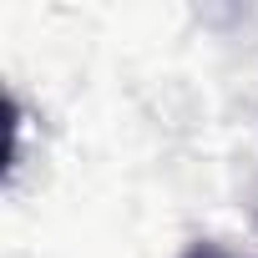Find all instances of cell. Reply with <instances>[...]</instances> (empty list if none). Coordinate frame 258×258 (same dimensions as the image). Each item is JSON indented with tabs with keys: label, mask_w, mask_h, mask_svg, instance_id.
Listing matches in <instances>:
<instances>
[{
	"label": "cell",
	"mask_w": 258,
	"mask_h": 258,
	"mask_svg": "<svg viewBox=\"0 0 258 258\" xmlns=\"http://www.w3.org/2000/svg\"><path fill=\"white\" fill-rule=\"evenodd\" d=\"M182 258H248V253H233V248H223V243H192Z\"/></svg>",
	"instance_id": "6da1fadb"
}]
</instances>
